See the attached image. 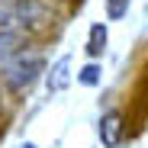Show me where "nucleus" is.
Instances as JSON below:
<instances>
[{"instance_id":"1","label":"nucleus","mask_w":148,"mask_h":148,"mask_svg":"<svg viewBox=\"0 0 148 148\" xmlns=\"http://www.w3.org/2000/svg\"><path fill=\"white\" fill-rule=\"evenodd\" d=\"M45 71V58L36 55V52H23V55H13L7 64H3V84L7 90L19 93L39 81V74Z\"/></svg>"},{"instance_id":"2","label":"nucleus","mask_w":148,"mask_h":148,"mask_svg":"<svg viewBox=\"0 0 148 148\" xmlns=\"http://www.w3.org/2000/svg\"><path fill=\"white\" fill-rule=\"evenodd\" d=\"M100 142H103V148H119V142H122V132H126V122H122V116L119 113H106L103 119H100Z\"/></svg>"},{"instance_id":"3","label":"nucleus","mask_w":148,"mask_h":148,"mask_svg":"<svg viewBox=\"0 0 148 148\" xmlns=\"http://www.w3.org/2000/svg\"><path fill=\"white\" fill-rule=\"evenodd\" d=\"M68 84H71V58L61 55L48 71V90H64Z\"/></svg>"},{"instance_id":"4","label":"nucleus","mask_w":148,"mask_h":148,"mask_svg":"<svg viewBox=\"0 0 148 148\" xmlns=\"http://www.w3.org/2000/svg\"><path fill=\"white\" fill-rule=\"evenodd\" d=\"M16 52H19V32H13V29H0V68H3Z\"/></svg>"},{"instance_id":"5","label":"nucleus","mask_w":148,"mask_h":148,"mask_svg":"<svg viewBox=\"0 0 148 148\" xmlns=\"http://www.w3.org/2000/svg\"><path fill=\"white\" fill-rule=\"evenodd\" d=\"M103 48H106V26L103 23H93L90 26V36H87V55H103Z\"/></svg>"},{"instance_id":"6","label":"nucleus","mask_w":148,"mask_h":148,"mask_svg":"<svg viewBox=\"0 0 148 148\" xmlns=\"http://www.w3.org/2000/svg\"><path fill=\"white\" fill-rule=\"evenodd\" d=\"M129 3H132V0H106V16L110 19H122L129 13Z\"/></svg>"},{"instance_id":"7","label":"nucleus","mask_w":148,"mask_h":148,"mask_svg":"<svg viewBox=\"0 0 148 148\" xmlns=\"http://www.w3.org/2000/svg\"><path fill=\"white\" fill-rule=\"evenodd\" d=\"M100 71H103V68H97V64H87V68L77 74V81H81V84H87V87H93V84H100Z\"/></svg>"}]
</instances>
